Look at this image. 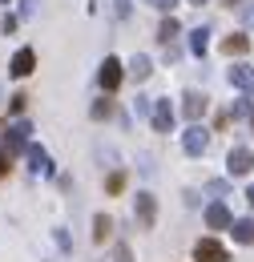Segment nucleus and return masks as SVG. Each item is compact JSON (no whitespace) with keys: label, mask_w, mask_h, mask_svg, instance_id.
<instances>
[{"label":"nucleus","mask_w":254,"mask_h":262,"mask_svg":"<svg viewBox=\"0 0 254 262\" xmlns=\"http://www.w3.org/2000/svg\"><path fill=\"white\" fill-rule=\"evenodd\" d=\"M29 145H32V121L29 117H12L8 129H4V154L16 158V154H25Z\"/></svg>","instance_id":"f257e3e1"},{"label":"nucleus","mask_w":254,"mask_h":262,"mask_svg":"<svg viewBox=\"0 0 254 262\" xmlns=\"http://www.w3.org/2000/svg\"><path fill=\"white\" fill-rule=\"evenodd\" d=\"M133 222H137V230L158 226V198L150 190H137V198H133Z\"/></svg>","instance_id":"f03ea898"},{"label":"nucleus","mask_w":254,"mask_h":262,"mask_svg":"<svg viewBox=\"0 0 254 262\" xmlns=\"http://www.w3.org/2000/svg\"><path fill=\"white\" fill-rule=\"evenodd\" d=\"M182 149H186V158H206V149H210V129H206L202 121H194L190 129L182 133Z\"/></svg>","instance_id":"7ed1b4c3"},{"label":"nucleus","mask_w":254,"mask_h":262,"mask_svg":"<svg viewBox=\"0 0 254 262\" xmlns=\"http://www.w3.org/2000/svg\"><path fill=\"white\" fill-rule=\"evenodd\" d=\"M121 81H125V65H121L117 57H105L101 69H97V85H101L105 93H117V89H121Z\"/></svg>","instance_id":"20e7f679"},{"label":"nucleus","mask_w":254,"mask_h":262,"mask_svg":"<svg viewBox=\"0 0 254 262\" xmlns=\"http://www.w3.org/2000/svg\"><path fill=\"white\" fill-rule=\"evenodd\" d=\"M254 169V149L250 145H230V154H226V173L230 178H246Z\"/></svg>","instance_id":"39448f33"},{"label":"nucleus","mask_w":254,"mask_h":262,"mask_svg":"<svg viewBox=\"0 0 254 262\" xmlns=\"http://www.w3.org/2000/svg\"><path fill=\"white\" fill-rule=\"evenodd\" d=\"M194 262H230V250L218 238H198L194 242Z\"/></svg>","instance_id":"423d86ee"},{"label":"nucleus","mask_w":254,"mask_h":262,"mask_svg":"<svg viewBox=\"0 0 254 262\" xmlns=\"http://www.w3.org/2000/svg\"><path fill=\"white\" fill-rule=\"evenodd\" d=\"M25 158H29V169L36 173V178H53V173H57V165H53V158H49L45 145H29Z\"/></svg>","instance_id":"0eeeda50"},{"label":"nucleus","mask_w":254,"mask_h":262,"mask_svg":"<svg viewBox=\"0 0 254 262\" xmlns=\"http://www.w3.org/2000/svg\"><path fill=\"white\" fill-rule=\"evenodd\" d=\"M32 69H36V53H32L29 45H25V49H16V53H12V61H8V77L25 81V77H29Z\"/></svg>","instance_id":"6e6552de"},{"label":"nucleus","mask_w":254,"mask_h":262,"mask_svg":"<svg viewBox=\"0 0 254 262\" xmlns=\"http://www.w3.org/2000/svg\"><path fill=\"white\" fill-rule=\"evenodd\" d=\"M206 109H210V97H206V93H198V89H186V93H182V113L190 117V125L202 121Z\"/></svg>","instance_id":"1a4fd4ad"},{"label":"nucleus","mask_w":254,"mask_h":262,"mask_svg":"<svg viewBox=\"0 0 254 262\" xmlns=\"http://www.w3.org/2000/svg\"><path fill=\"white\" fill-rule=\"evenodd\" d=\"M174 105L170 101H154V113H150V125H154V133H174Z\"/></svg>","instance_id":"9d476101"},{"label":"nucleus","mask_w":254,"mask_h":262,"mask_svg":"<svg viewBox=\"0 0 254 262\" xmlns=\"http://www.w3.org/2000/svg\"><path fill=\"white\" fill-rule=\"evenodd\" d=\"M226 81H230V89H242V93H254V65H246V61L230 65Z\"/></svg>","instance_id":"9b49d317"},{"label":"nucleus","mask_w":254,"mask_h":262,"mask_svg":"<svg viewBox=\"0 0 254 262\" xmlns=\"http://www.w3.org/2000/svg\"><path fill=\"white\" fill-rule=\"evenodd\" d=\"M125 77H129V81H137V85H141V81H150V77H154V61H150L145 53H133V57H129V65H125Z\"/></svg>","instance_id":"f8f14e48"},{"label":"nucleus","mask_w":254,"mask_h":262,"mask_svg":"<svg viewBox=\"0 0 254 262\" xmlns=\"http://www.w3.org/2000/svg\"><path fill=\"white\" fill-rule=\"evenodd\" d=\"M206 226L210 230H230L234 226V214L226 210V202H210V206H206Z\"/></svg>","instance_id":"ddd939ff"},{"label":"nucleus","mask_w":254,"mask_h":262,"mask_svg":"<svg viewBox=\"0 0 254 262\" xmlns=\"http://www.w3.org/2000/svg\"><path fill=\"white\" fill-rule=\"evenodd\" d=\"M222 53H226V57H246V53H250V36H246V33L222 36Z\"/></svg>","instance_id":"4468645a"},{"label":"nucleus","mask_w":254,"mask_h":262,"mask_svg":"<svg viewBox=\"0 0 254 262\" xmlns=\"http://www.w3.org/2000/svg\"><path fill=\"white\" fill-rule=\"evenodd\" d=\"M226 117H230V121H250V117H254V93H242V97L230 105Z\"/></svg>","instance_id":"2eb2a0df"},{"label":"nucleus","mask_w":254,"mask_h":262,"mask_svg":"<svg viewBox=\"0 0 254 262\" xmlns=\"http://www.w3.org/2000/svg\"><path fill=\"white\" fill-rule=\"evenodd\" d=\"M178 36H182V25L165 12V16H161V25H158V45H174Z\"/></svg>","instance_id":"dca6fc26"},{"label":"nucleus","mask_w":254,"mask_h":262,"mask_svg":"<svg viewBox=\"0 0 254 262\" xmlns=\"http://www.w3.org/2000/svg\"><path fill=\"white\" fill-rule=\"evenodd\" d=\"M230 234H234V242H238V246H250V242H254V218H234Z\"/></svg>","instance_id":"f3484780"},{"label":"nucleus","mask_w":254,"mask_h":262,"mask_svg":"<svg viewBox=\"0 0 254 262\" xmlns=\"http://www.w3.org/2000/svg\"><path fill=\"white\" fill-rule=\"evenodd\" d=\"M125 186H129V173L117 165V169H109V178H105V194L109 198H117V194H125Z\"/></svg>","instance_id":"a211bd4d"},{"label":"nucleus","mask_w":254,"mask_h":262,"mask_svg":"<svg viewBox=\"0 0 254 262\" xmlns=\"http://www.w3.org/2000/svg\"><path fill=\"white\" fill-rule=\"evenodd\" d=\"M109 234H113V218H109L105 210H101V214H93V242L101 246V242H105Z\"/></svg>","instance_id":"6ab92c4d"},{"label":"nucleus","mask_w":254,"mask_h":262,"mask_svg":"<svg viewBox=\"0 0 254 262\" xmlns=\"http://www.w3.org/2000/svg\"><path fill=\"white\" fill-rule=\"evenodd\" d=\"M206 49H210V29L202 25V29H194V33H190V53H194V57H206Z\"/></svg>","instance_id":"aec40b11"},{"label":"nucleus","mask_w":254,"mask_h":262,"mask_svg":"<svg viewBox=\"0 0 254 262\" xmlns=\"http://www.w3.org/2000/svg\"><path fill=\"white\" fill-rule=\"evenodd\" d=\"M202 194H210L214 202H222V198L230 194V182H226V178H210V182L202 186Z\"/></svg>","instance_id":"412c9836"},{"label":"nucleus","mask_w":254,"mask_h":262,"mask_svg":"<svg viewBox=\"0 0 254 262\" xmlns=\"http://www.w3.org/2000/svg\"><path fill=\"white\" fill-rule=\"evenodd\" d=\"M89 117H93V121H105V117H113V101H109V93H105L101 101H93V109H89Z\"/></svg>","instance_id":"4be33fe9"},{"label":"nucleus","mask_w":254,"mask_h":262,"mask_svg":"<svg viewBox=\"0 0 254 262\" xmlns=\"http://www.w3.org/2000/svg\"><path fill=\"white\" fill-rule=\"evenodd\" d=\"M25 109H29V93H12L8 97V113L12 117H25Z\"/></svg>","instance_id":"5701e85b"},{"label":"nucleus","mask_w":254,"mask_h":262,"mask_svg":"<svg viewBox=\"0 0 254 262\" xmlns=\"http://www.w3.org/2000/svg\"><path fill=\"white\" fill-rule=\"evenodd\" d=\"M133 113H137V117H150V113H154V97H141V93H137V97H133Z\"/></svg>","instance_id":"b1692460"},{"label":"nucleus","mask_w":254,"mask_h":262,"mask_svg":"<svg viewBox=\"0 0 254 262\" xmlns=\"http://www.w3.org/2000/svg\"><path fill=\"white\" fill-rule=\"evenodd\" d=\"M113 12H117V20H129L133 16V0H113Z\"/></svg>","instance_id":"393cba45"},{"label":"nucleus","mask_w":254,"mask_h":262,"mask_svg":"<svg viewBox=\"0 0 254 262\" xmlns=\"http://www.w3.org/2000/svg\"><path fill=\"white\" fill-rule=\"evenodd\" d=\"M238 16H242V25H246V29H254V0L238 4Z\"/></svg>","instance_id":"a878e982"},{"label":"nucleus","mask_w":254,"mask_h":262,"mask_svg":"<svg viewBox=\"0 0 254 262\" xmlns=\"http://www.w3.org/2000/svg\"><path fill=\"white\" fill-rule=\"evenodd\" d=\"M53 238H57V246H61L65 254L73 250V238H69V230H65V226H57V230H53Z\"/></svg>","instance_id":"bb28decb"},{"label":"nucleus","mask_w":254,"mask_h":262,"mask_svg":"<svg viewBox=\"0 0 254 262\" xmlns=\"http://www.w3.org/2000/svg\"><path fill=\"white\" fill-rule=\"evenodd\" d=\"M113 262H133V250H129V242H117V246H113Z\"/></svg>","instance_id":"cd10ccee"},{"label":"nucleus","mask_w":254,"mask_h":262,"mask_svg":"<svg viewBox=\"0 0 254 262\" xmlns=\"http://www.w3.org/2000/svg\"><path fill=\"white\" fill-rule=\"evenodd\" d=\"M16 25H20V16H12V12H4V20H0V33H16Z\"/></svg>","instance_id":"c85d7f7f"},{"label":"nucleus","mask_w":254,"mask_h":262,"mask_svg":"<svg viewBox=\"0 0 254 262\" xmlns=\"http://www.w3.org/2000/svg\"><path fill=\"white\" fill-rule=\"evenodd\" d=\"M165 49V65H174V61H182V49L178 45H161Z\"/></svg>","instance_id":"c756f323"},{"label":"nucleus","mask_w":254,"mask_h":262,"mask_svg":"<svg viewBox=\"0 0 254 262\" xmlns=\"http://www.w3.org/2000/svg\"><path fill=\"white\" fill-rule=\"evenodd\" d=\"M32 12H36V0H20V16H25V20H29Z\"/></svg>","instance_id":"7c9ffc66"},{"label":"nucleus","mask_w":254,"mask_h":262,"mask_svg":"<svg viewBox=\"0 0 254 262\" xmlns=\"http://www.w3.org/2000/svg\"><path fill=\"white\" fill-rule=\"evenodd\" d=\"M8 162H12V158H8V154H4V149H0V178H4V173H8Z\"/></svg>","instance_id":"2f4dec72"},{"label":"nucleus","mask_w":254,"mask_h":262,"mask_svg":"<svg viewBox=\"0 0 254 262\" xmlns=\"http://www.w3.org/2000/svg\"><path fill=\"white\" fill-rule=\"evenodd\" d=\"M174 4H178V0H158V4H154V8H158V12H170V8H174Z\"/></svg>","instance_id":"473e14b6"},{"label":"nucleus","mask_w":254,"mask_h":262,"mask_svg":"<svg viewBox=\"0 0 254 262\" xmlns=\"http://www.w3.org/2000/svg\"><path fill=\"white\" fill-rule=\"evenodd\" d=\"M246 202H250V210H254V186H246Z\"/></svg>","instance_id":"72a5a7b5"},{"label":"nucleus","mask_w":254,"mask_h":262,"mask_svg":"<svg viewBox=\"0 0 254 262\" xmlns=\"http://www.w3.org/2000/svg\"><path fill=\"white\" fill-rule=\"evenodd\" d=\"M222 4H230V8H234V4H246V0H222Z\"/></svg>","instance_id":"f704fd0d"},{"label":"nucleus","mask_w":254,"mask_h":262,"mask_svg":"<svg viewBox=\"0 0 254 262\" xmlns=\"http://www.w3.org/2000/svg\"><path fill=\"white\" fill-rule=\"evenodd\" d=\"M190 4H198V8H202V4H206V0H190Z\"/></svg>","instance_id":"c9c22d12"},{"label":"nucleus","mask_w":254,"mask_h":262,"mask_svg":"<svg viewBox=\"0 0 254 262\" xmlns=\"http://www.w3.org/2000/svg\"><path fill=\"white\" fill-rule=\"evenodd\" d=\"M0 4H12V0H0Z\"/></svg>","instance_id":"e433bc0d"},{"label":"nucleus","mask_w":254,"mask_h":262,"mask_svg":"<svg viewBox=\"0 0 254 262\" xmlns=\"http://www.w3.org/2000/svg\"><path fill=\"white\" fill-rule=\"evenodd\" d=\"M145 4H158V0H145Z\"/></svg>","instance_id":"4c0bfd02"},{"label":"nucleus","mask_w":254,"mask_h":262,"mask_svg":"<svg viewBox=\"0 0 254 262\" xmlns=\"http://www.w3.org/2000/svg\"><path fill=\"white\" fill-rule=\"evenodd\" d=\"M250 125H254V117H250Z\"/></svg>","instance_id":"58836bf2"}]
</instances>
